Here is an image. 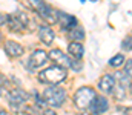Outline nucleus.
<instances>
[{
    "label": "nucleus",
    "instance_id": "1",
    "mask_svg": "<svg viewBox=\"0 0 132 115\" xmlns=\"http://www.w3.org/2000/svg\"><path fill=\"white\" fill-rule=\"evenodd\" d=\"M28 6L37 12L48 25H55L57 23V11L52 9L45 0H28Z\"/></svg>",
    "mask_w": 132,
    "mask_h": 115
},
{
    "label": "nucleus",
    "instance_id": "2",
    "mask_svg": "<svg viewBox=\"0 0 132 115\" xmlns=\"http://www.w3.org/2000/svg\"><path fill=\"white\" fill-rule=\"evenodd\" d=\"M66 77H68L66 68H62V66L55 65V66H51V68L43 69L38 74V81L40 83H45V84H59V83L65 81Z\"/></svg>",
    "mask_w": 132,
    "mask_h": 115
},
{
    "label": "nucleus",
    "instance_id": "3",
    "mask_svg": "<svg viewBox=\"0 0 132 115\" xmlns=\"http://www.w3.org/2000/svg\"><path fill=\"white\" fill-rule=\"evenodd\" d=\"M43 100H45L46 106H49V108H60V106H63L66 100V91L60 86L49 84V87L45 89V92H43Z\"/></svg>",
    "mask_w": 132,
    "mask_h": 115
},
{
    "label": "nucleus",
    "instance_id": "4",
    "mask_svg": "<svg viewBox=\"0 0 132 115\" xmlns=\"http://www.w3.org/2000/svg\"><path fill=\"white\" fill-rule=\"evenodd\" d=\"M95 91L92 87H80L75 94H74V104L78 108V109H88L91 101L94 100L95 97Z\"/></svg>",
    "mask_w": 132,
    "mask_h": 115
},
{
    "label": "nucleus",
    "instance_id": "5",
    "mask_svg": "<svg viewBox=\"0 0 132 115\" xmlns=\"http://www.w3.org/2000/svg\"><path fill=\"white\" fill-rule=\"evenodd\" d=\"M28 25H29V19L23 12L6 15V26L11 28V31H23Z\"/></svg>",
    "mask_w": 132,
    "mask_h": 115
},
{
    "label": "nucleus",
    "instance_id": "6",
    "mask_svg": "<svg viewBox=\"0 0 132 115\" xmlns=\"http://www.w3.org/2000/svg\"><path fill=\"white\" fill-rule=\"evenodd\" d=\"M6 100H8V103H9L12 108H20V106H23V104L29 100V95H28L25 91L15 87V89H11V91L6 94Z\"/></svg>",
    "mask_w": 132,
    "mask_h": 115
},
{
    "label": "nucleus",
    "instance_id": "7",
    "mask_svg": "<svg viewBox=\"0 0 132 115\" xmlns=\"http://www.w3.org/2000/svg\"><path fill=\"white\" fill-rule=\"evenodd\" d=\"M46 61H48V54L43 49H35L26 63V68H29V71H35L43 65H46Z\"/></svg>",
    "mask_w": 132,
    "mask_h": 115
},
{
    "label": "nucleus",
    "instance_id": "8",
    "mask_svg": "<svg viewBox=\"0 0 132 115\" xmlns=\"http://www.w3.org/2000/svg\"><path fill=\"white\" fill-rule=\"evenodd\" d=\"M48 58L52 60L55 65H59V66H62V68H66V69L71 66L69 57L66 55L63 51H60V49H51L49 54H48Z\"/></svg>",
    "mask_w": 132,
    "mask_h": 115
},
{
    "label": "nucleus",
    "instance_id": "9",
    "mask_svg": "<svg viewBox=\"0 0 132 115\" xmlns=\"http://www.w3.org/2000/svg\"><path fill=\"white\" fill-rule=\"evenodd\" d=\"M57 23H60L63 31H69L71 28H74L75 25H78L77 19L71 14H66L63 11H57Z\"/></svg>",
    "mask_w": 132,
    "mask_h": 115
},
{
    "label": "nucleus",
    "instance_id": "10",
    "mask_svg": "<svg viewBox=\"0 0 132 115\" xmlns=\"http://www.w3.org/2000/svg\"><path fill=\"white\" fill-rule=\"evenodd\" d=\"M115 84H117L115 77L111 75V74H104V75L101 77V80L98 81V89L103 92V94L109 95V94H112V91H114V86H115Z\"/></svg>",
    "mask_w": 132,
    "mask_h": 115
},
{
    "label": "nucleus",
    "instance_id": "11",
    "mask_svg": "<svg viewBox=\"0 0 132 115\" xmlns=\"http://www.w3.org/2000/svg\"><path fill=\"white\" fill-rule=\"evenodd\" d=\"M109 109V103H108V100H106V97H94V100L91 101V104H89V111L92 112V114H103V112H106Z\"/></svg>",
    "mask_w": 132,
    "mask_h": 115
},
{
    "label": "nucleus",
    "instance_id": "12",
    "mask_svg": "<svg viewBox=\"0 0 132 115\" xmlns=\"http://www.w3.org/2000/svg\"><path fill=\"white\" fill-rule=\"evenodd\" d=\"M5 51L9 57H20V55H23L25 48L14 40H6L5 41Z\"/></svg>",
    "mask_w": 132,
    "mask_h": 115
},
{
    "label": "nucleus",
    "instance_id": "13",
    "mask_svg": "<svg viewBox=\"0 0 132 115\" xmlns=\"http://www.w3.org/2000/svg\"><path fill=\"white\" fill-rule=\"evenodd\" d=\"M38 37H40V40H42V43H43V45L51 46V45H52V41H54V38H55V32H54L49 26L43 25V26H40V28H38Z\"/></svg>",
    "mask_w": 132,
    "mask_h": 115
},
{
    "label": "nucleus",
    "instance_id": "14",
    "mask_svg": "<svg viewBox=\"0 0 132 115\" xmlns=\"http://www.w3.org/2000/svg\"><path fill=\"white\" fill-rule=\"evenodd\" d=\"M68 52H69V55H72L75 60H80V58L83 57V54H85V48H83L81 41H71V43L68 45Z\"/></svg>",
    "mask_w": 132,
    "mask_h": 115
},
{
    "label": "nucleus",
    "instance_id": "15",
    "mask_svg": "<svg viewBox=\"0 0 132 115\" xmlns=\"http://www.w3.org/2000/svg\"><path fill=\"white\" fill-rule=\"evenodd\" d=\"M68 32H69L71 40H74V41H81V40H85V37H86L85 29H83L81 26H78V25H75L74 28H71Z\"/></svg>",
    "mask_w": 132,
    "mask_h": 115
},
{
    "label": "nucleus",
    "instance_id": "16",
    "mask_svg": "<svg viewBox=\"0 0 132 115\" xmlns=\"http://www.w3.org/2000/svg\"><path fill=\"white\" fill-rule=\"evenodd\" d=\"M121 65H125V55L123 54H117L109 60V66L111 68H120Z\"/></svg>",
    "mask_w": 132,
    "mask_h": 115
},
{
    "label": "nucleus",
    "instance_id": "17",
    "mask_svg": "<svg viewBox=\"0 0 132 115\" xmlns=\"http://www.w3.org/2000/svg\"><path fill=\"white\" fill-rule=\"evenodd\" d=\"M123 49H128V51H131V36H128V37L125 38V41H123Z\"/></svg>",
    "mask_w": 132,
    "mask_h": 115
},
{
    "label": "nucleus",
    "instance_id": "18",
    "mask_svg": "<svg viewBox=\"0 0 132 115\" xmlns=\"http://www.w3.org/2000/svg\"><path fill=\"white\" fill-rule=\"evenodd\" d=\"M125 74H126L128 77L132 75V72H131V60H128V65H126V68H125Z\"/></svg>",
    "mask_w": 132,
    "mask_h": 115
},
{
    "label": "nucleus",
    "instance_id": "19",
    "mask_svg": "<svg viewBox=\"0 0 132 115\" xmlns=\"http://www.w3.org/2000/svg\"><path fill=\"white\" fill-rule=\"evenodd\" d=\"M5 84H6V77H5V75H2V74H0V87H3Z\"/></svg>",
    "mask_w": 132,
    "mask_h": 115
},
{
    "label": "nucleus",
    "instance_id": "20",
    "mask_svg": "<svg viewBox=\"0 0 132 115\" xmlns=\"http://www.w3.org/2000/svg\"><path fill=\"white\" fill-rule=\"evenodd\" d=\"M0 25H6V15L0 14Z\"/></svg>",
    "mask_w": 132,
    "mask_h": 115
},
{
    "label": "nucleus",
    "instance_id": "21",
    "mask_svg": "<svg viewBox=\"0 0 132 115\" xmlns=\"http://www.w3.org/2000/svg\"><path fill=\"white\" fill-rule=\"evenodd\" d=\"M91 2H97V0H91Z\"/></svg>",
    "mask_w": 132,
    "mask_h": 115
}]
</instances>
